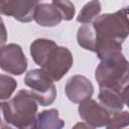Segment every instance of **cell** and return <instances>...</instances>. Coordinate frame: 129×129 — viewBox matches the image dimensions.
Returning a JSON list of instances; mask_svg holds the SVG:
<instances>
[{
  "instance_id": "52a82bcc",
  "label": "cell",
  "mask_w": 129,
  "mask_h": 129,
  "mask_svg": "<svg viewBox=\"0 0 129 129\" xmlns=\"http://www.w3.org/2000/svg\"><path fill=\"white\" fill-rule=\"evenodd\" d=\"M78 111L80 117L85 121V123L94 128L106 127L110 119V111L92 99L80 103Z\"/></svg>"
},
{
  "instance_id": "9a60e30c",
  "label": "cell",
  "mask_w": 129,
  "mask_h": 129,
  "mask_svg": "<svg viewBox=\"0 0 129 129\" xmlns=\"http://www.w3.org/2000/svg\"><path fill=\"white\" fill-rule=\"evenodd\" d=\"M101 9V3L99 1H90L81 9L77 16V21L82 24H90L99 16Z\"/></svg>"
},
{
  "instance_id": "6da1fadb",
  "label": "cell",
  "mask_w": 129,
  "mask_h": 129,
  "mask_svg": "<svg viewBox=\"0 0 129 129\" xmlns=\"http://www.w3.org/2000/svg\"><path fill=\"white\" fill-rule=\"evenodd\" d=\"M3 116L5 122L17 129H33L37 116V102L27 90H19L16 95L4 102Z\"/></svg>"
},
{
  "instance_id": "8992f818",
  "label": "cell",
  "mask_w": 129,
  "mask_h": 129,
  "mask_svg": "<svg viewBox=\"0 0 129 129\" xmlns=\"http://www.w3.org/2000/svg\"><path fill=\"white\" fill-rule=\"evenodd\" d=\"M0 69L14 76L26 72L27 58L19 44L9 43L0 48Z\"/></svg>"
},
{
  "instance_id": "7c38bea8",
  "label": "cell",
  "mask_w": 129,
  "mask_h": 129,
  "mask_svg": "<svg viewBox=\"0 0 129 129\" xmlns=\"http://www.w3.org/2000/svg\"><path fill=\"white\" fill-rule=\"evenodd\" d=\"M56 46H57V44L51 39L37 38L31 42L29 51H30L33 61L41 68L43 66V63L45 62L48 54Z\"/></svg>"
},
{
  "instance_id": "30bf717a",
  "label": "cell",
  "mask_w": 129,
  "mask_h": 129,
  "mask_svg": "<svg viewBox=\"0 0 129 129\" xmlns=\"http://www.w3.org/2000/svg\"><path fill=\"white\" fill-rule=\"evenodd\" d=\"M127 92L128 87H103L100 88L98 99L108 111H121L127 104Z\"/></svg>"
},
{
  "instance_id": "ac0fdd59",
  "label": "cell",
  "mask_w": 129,
  "mask_h": 129,
  "mask_svg": "<svg viewBox=\"0 0 129 129\" xmlns=\"http://www.w3.org/2000/svg\"><path fill=\"white\" fill-rule=\"evenodd\" d=\"M52 3L59 11L62 20L70 21L73 19L76 13V8L71 1H52Z\"/></svg>"
},
{
  "instance_id": "8fae6325",
  "label": "cell",
  "mask_w": 129,
  "mask_h": 129,
  "mask_svg": "<svg viewBox=\"0 0 129 129\" xmlns=\"http://www.w3.org/2000/svg\"><path fill=\"white\" fill-rule=\"evenodd\" d=\"M33 19L38 25L43 27L56 26L62 20L59 11L53 5L52 2L37 3L33 13Z\"/></svg>"
},
{
  "instance_id": "ba28073f",
  "label": "cell",
  "mask_w": 129,
  "mask_h": 129,
  "mask_svg": "<svg viewBox=\"0 0 129 129\" xmlns=\"http://www.w3.org/2000/svg\"><path fill=\"white\" fill-rule=\"evenodd\" d=\"M64 92L71 102L80 104L91 99L94 93V87L87 77L83 75H75L67 81Z\"/></svg>"
},
{
  "instance_id": "277c9868",
  "label": "cell",
  "mask_w": 129,
  "mask_h": 129,
  "mask_svg": "<svg viewBox=\"0 0 129 129\" xmlns=\"http://www.w3.org/2000/svg\"><path fill=\"white\" fill-rule=\"evenodd\" d=\"M24 84L30 89V94L40 106L51 105L56 97L53 81L41 70L33 69L26 73Z\"/></svg>"
},
{
  "instance_id": "5b68a950",
  "label": "cell",
  "mask_w": 129,
  "mask_h": 129,
  "mask_svg": "<svg viewBox=\"0 0 129 129\" xmlns=\"http://www.w3.org/2000/svg\"><path fill=\"white\" fill-rule=\"evenodd\" d=\"M74 62L71 50L64 46H56L48 54L45 62L40 68L53 82H58L67 75Z\"/></svg>"
},
{
  "instance_id": "7a4b0ae2",
  "label": "cell",
  "mask_w": 129,
  "mask_h": 129,
  "mask_svg": "<svg viewBox=\"0 0 129 129\" xmlns=\"http://www.w3.org/2000/svg\"><path fill=\"white\" fill-rule=\"evenodd\" d=\"M96 42L111 41L122 43L128 36V10L124 7L115 13L99 15L93 22ZM95 48V47H94Z\"/></svg>"
},
{
  "instance_id": "e0dca14e",
  "label": "cell",
  "mask_w": 129,
  "mask_h": 129,
  "mask_svg": "<svg viewBox=\"0 0 129 129\" xmlns=\"http://www.w3.org/2000/svg\"><path fill=\"white\" fill-rule=\"evenodd\" d=\"M17 87L15 79L8 75L0 74V100L9 99Z\"/></svg>"
},
{
  "instance_id": "ffe728a7",
  "label": "cell",
  "mask_w": 129,
  "mask_h": 129,
  "mask_svg": "<svg viewBox=\"0 0 129 129\" xmlns=\"http://www.w3.org/2000/svg\"><path fill=\"white\" fill-rule=\"evenodd\" d=\"M72 129H95V128L92 127V126H90L89 124H87L85 122H79L75 126H73Z\"/></svg>"
},
{
  "instance_id": "5bb4252c",
  "label": "cell",
  "mask_w": 129,
  "mask_h": 129,
  "mask_svg": "<svg viewBox=\"0 0 129 129\" xmlns=\"http://www.w3.org/2000/svg\"><path fill=\"white\" fill-rule=\"evenodd\" d=\"M77 41L81 47L94 52L96 35L92 23L83 24L79 27L77 32Z\"/></svg>"
},
{
  "instance_id": "9c48e42d",
  "label": "cell",
  "mask_w": 129,
  "mask_h": 129,
  "mask_svg": "<svg viewBox=\"0 0 129 129\" xmlns=\"http://www.w3.org/2000/svg\"><path fill=\"white\" fill-rule=\"evenodd\" d=\"M38 2L28 1H1L0 14L13 17L20 22H30Z\"/></svg>"
},
{
  "instance_id": "4fadbf2b",
  "label": "cell",
  "mask_w": 129,
  "mask_h": 129,
  "mask_svg": "<svg viewBox=\"0 0 129 129\" xmlns=\"http://www.w3.org/2000/svg\"><path fill=\"white\" fill-rule=\"evenodd\" d=\"M64 121L59 118V113L56 109L43 110L37 114L33 129H62Z\"/></svg>"
},
{
  "instance_id": "2e32d148",
  "label": "cell",
  "mask_w": 129,
  "mask_h": 129,
  "mask_svg": "<svg viewBox=\"0 0 129 129\" xmlns=\"http://www.w3.org/2000/svg\"><path fill=\"white\" fill-rule=\"evenodd\" d=\"M129 124V114L127 111L110 112V119L106 125V129H123Z\"/></svg>"
},
{
  "instance_id": "7402d4cb",
  "label": "cell",
  "mask_w": 129,
  "mask_h": 129,
  "mask_svg": "<svg viewBox=\"0 0 129 129\" xmlns=\"http://www.w3.org/2000/svg\"><path fill=\"white\" fill-rule=\"evenodd\" d=\"M0 129H13L12 127H10V126H8V125H4L3 127H1Z\"/></svg>"
},
{
  "instance_id": "44dd1931",
  "label": "cell",
  "mask_w": 129,
  "mask_h": 129,
  "mask_svg": "<svg viewBox=\"0 0 129 129\" xmlns=\"http://www.w3.org/2000/svg\"><path fill=\"white\" fill-rule=\"evenodd\" d=\"M3 105H4V103L0 102V128L4 126V122H5L4 116H3Z\"/></svg>"
},
{
  "instance_id": "3957f363",
  "label": "cell",
  "mask_w": 129,
  "mask_h": 129,
  "mask_svg": "<svg viewBox=\"0 0 129 129\" xmlns=\"http://www.w3.org/2000/svg\"><path fill=\"white\" fill-rule=\"evenodd\" d=\"M95 79L100 88L128 87V60L122 52L101 60L95 70Z\"/></svg>"
},
{
  "instance_id": "d6986e66",
  "label": "cell",
  "mask_w": 129,
  "mask_h": 129,
  "mask_svg": "<svg viewBox=\"0 0 129 129\" xmlns=\"http://www.w3.org/2000/svg\"><path fill=\"white\" fill-rule=\"evenodd\" d=\"M6 40H7V30H6L4 21L0 16V48H2L5 45Z\"/></svg>"
}]
</instances>
